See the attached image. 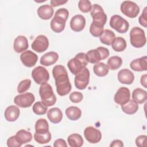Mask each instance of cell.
Listing matches in <instances>:
<instances>
[{
	"instance_id": "1",
	"label": "cell",
	"mask_w": 147,
	"mask_h": 147,
	"mask_svg": "<svg viewBox=\"0 0 147 147\" xmlns=\"http://www.w3.org/2000/svg\"><path fill=\"white\" fill-rule=\"evenodd\" d=\"M52 75L55 80L57 94L60 96L67 95L71 90L68 72L62 65H56L52 69Z\"/></svg>"
},
{
	"instance_id": "2",
	"label": "cell",
	"mask_w": 147,
	"mask_h": 147,
	"mask_svg": "<svg viewBox=\"0 0 147 147\" xmlns=\"http://www.w3.org/2000/svg\"><path fill=\"white\" fill-rule=\"evenodd\" d=\"M69 12L65 8L59 9L51 20L50 25L52 30L56 33H61L65 28V22L68 19Z\"/></svg>"
},
{
	"instance_id": "3",
	"label": "cell",
	"mask_w": 147,
	"mask_h": 147,
	"mask_svg": "<svg viewBox=\"0 0 147 147\" xmlns=\"http://www.w3.org/2000/svg\"><path fill=\"white\" fill-rule=\"evenodd\" d=\"M88 63L86 53L81 52L78 53L75 57L69 60L67 63V66L71 72L75 75L85 68Z\"/></svg>"
},
{
	"instance_id": "4",
	"label": "cell",
	"mask_w": 147,
	"mask_h": 147,
	"mask_svg": "<svg viewBox=\"0 0 147 147\" xmlns=\"http://www.w3.org/2000/svg\"><path fill=\"white\" fill-rule=\"evenodd\" d=\"M39 94L41 102L47 107L53 106L56 102V97L53 89L48 83L41 84L39 88Z\"/></svg>"
},
{
	"instance_id": "5",
	"label": "cell",
	"mask_w": 147,
	"mask_h": 147,
	"mask_svg": "<svg viewBox=\"0 0 147 147\" xmlns=\"http://www.w3.org/2000/svg\"><path fill=\"white\" fill-rule=\"evenodd\" d=\"M91 16L92 18V22L98 26L103 27L106 24L107 17L103 8L98 4H94L90 10Z\"/></svg>"
},
{
	"instance_id": "6",
	"label": "cell",
	"mask_w": 147,
	"mask_h": 147,
	"mask_svg": "<svg viewBox=\"0 0 147 147\" xmlns=\"http://www.w3.org/2000/svg\"><path fill=\"white\" fill-rule=\"evenodd\" d=\"M109 54V51L107 48L99 47L96 49L88 51L86 53V57L88 62L92 64H96L100 60L107 59Z\"/></svg>"
},
{
	"instance_id": "7",
	"label": "cell",
	"mask_w": 147,
	"mask_h": 147,
	"mask_svg": "<svg viewBox=\"0 0 147 147\" xmlns=\"http://www.w3.org/2000/svg\"><path fill=\"white\" fill-rule=\"evenodd\" d=\"M130 41L132 46L135 48L144 47L146 41L145 32L139 27H134L130 32Z\"/></svg>"
},
{
	"instance_id": "8",
	"label": "cell",
	"mask_w": 147,
	"mask_h": 147,
	"mask_svg": "<svg viewBox=\"0 0 147 147\" xmlns=\"http://www.w3.org/2000/svg\"><path fill=\"white\" fill-rule=\"evenodd\" d=\"M110 26L118 33H125L129 29V24L121 16L115 14L110 18Z\"/></svg>"
},
{
	"instance_id": "9",
	"label": "cell",
	"mask_w": 147,
	"mask_h": 147,
	"mask_svg": "<svg viewBox=\"0 0 147 147\" xmlns=\"http://www.w3.org/2000/svg\"><path fill=\"white\" fill-rule=\"evenodd\" d=\"M121 11L129 18L136 17L140 13V7L136 3L130 1H123L121 5Z\"/></svg>"
},
{
	"instance_id": "10",
	"label": "cell",
	"mask_w": 147,
	"mask_h": 147,
	"mask_svg": "<svg viewBox=\"0 0 147 147\" xmlns=\"http://www.w3.org/2000/svg\"><path fill=\"white\" fill-rule=\"evenodd\" d=\"M90 81V71L86 67L84 68L80 72L75 75L74 82L75 87L79 90L85 89Z\"/></svg>"
},
{
	"instance_id": "11",
	"label": "cell",
	"mask_w": 147,
	"mask_h": 147,
	"mask_svg": "<svg viewBox=\"0 0 147 147\" xmlns=\"http://www.w3.org/2000/svg\"><path fill=\"white\" fill-rule=\"evenodd\" d=\"M32 76L38 84L47 83L49 79V74L47 69L41 66L35 67L32 72Z\"/></svg>"
},
{
	"instance_id": "12",
	"label": "cell",
	"mask_w": 147,
	"mask_h": 147,
	"mask_svg": "<svg viewBox=\"0 0 147 147\" xmlns=\"http://www.w3.org/2000/svg\"><path fill=\"white\" fill-rule=\"evenodd\" d=\"M34 100L35 98L32 93L26 92L17 95L14 99V102L20 107L27 108L32 105Z\"/></svg>"
},
{
	"instance_id": "13",
	"label": "cell",
	"mask_w": 147,
	"mask_h": 147,
	"mask_svg": "<svg viewBox=\"0 0 147 147\" xmlns=\"http://www.w3.org/2000/svg\"><path fill=\"white\" fill-rule=\"evenodd\" d=\"M84 136L87 141L91 144L98 143L102 138L100 131L92 126H88L85 129Z\"/></svg>"
},
{
	"instance_id": "14",
	"label": "cell",
	"mask_w": 147,
	"mask_h": 147,
	"mask_svg": "<svg viewBox=\"0 0 147 147\" xmlns=\"http://www.w3.org/2000/svg\"><path fill=\"white\" fill-rule=\"evenodd\" d=\"M49 46L48 38L44 35L38 36L32 44V48L33 51L41 53L45 51Z\"/></svg>"
},
{
	"instance_id": "15",
	"label": "cell",
	"mask_w": 147,
	"mask_h": 147,
	"mask_svg": "<svg viewBox=\"0 0 147 147\" xmlns=\"http://www.w3.org/2000/svg\"><path fill=\"white\" fill-rule=\"evenodd\" d=\"M130 98V92L129 88L125 87H120L114 95V101L119 105H123L129 102Z\"/></svg>"
},
{
	"instance_id": "16",
	"label": "cell",
	"mask_w": 147,
	"mask_h": 147,
	"mask_svg": "<svg viewBox=\"0 0 147 147\" xmlns=\"http://www.w3.org/2000/svg\"><path fill=\"white\" fill-rule=\"evenodd\" d=\"M20 60L22 64L28 67H32L35 65L37 60V55L30 50L23 52L20 55Z\"/></svg>"
},
{
	"instance_id": "17",
	"label": "cell",
	"mask_w": 147,
	"mask_h": 147,
	"mask_svg": "<svg viewBox=\"0 0 147 147\" xmlns=\"http://www.w3.org/2000/svg\"><path fill=\"white\" fill-rule=\"evenodd\" d=\"M86 19L84 16L81 14L74 16L70 21V27L71 29L75 32H80L85 27Z\"/></svg>"
},
{
	"instance_id": "18",
	"label": "cell",
	"mask_w": 147,
	"mask_h": 147,
	"mask_svg": "<svg viewBox=\"0 0 147 147\" xmlns=\"http://www.w3.org/2000/svg\"><path fill=\"white\" fill-rule=\"evenodd\" d=\"M117 76L119 82L122 84H131L134 80V74L127 68L120 70L118 73Z\"/></svg>"
},
{
	"instance_id": "19",
	"label": "cell",
	"mask_w": 147,
	"mask_h": 147,
	"mask_svg": "<svg viewBox=\"0 0 147 147\" xmlns=\"http://www.w3.org/2000/svg\"><path fill=\"white\" fill-rule=\"evenodd\" d=\"M28 47V41L24 36H18L15 38L13 43V48L17 53L24 52Z\"/></svg>"
},
{
	"instance_id": "20",
	"label": "cell",
	"mask_w": 147,
	"mask_h": 147,
	"mask_svg": "<svg viewBox=\"0 0 147 147\" xmlns=\"http://www.w3.org/2000/svg\"><path fill=\"white\" fill-rule=\"evenodd\" d=\"M20 110L19 108L14 105L8 106L5 110L4 115L5 119L9 122H14L16 121L20 116Z\"/></svg>"
},
{
	"instance_id": "21",
	"label": "cell",
	"mask_w": 147,
	"mask_h": 147,
	"mask_svg": "<svg viewBox=\"0 0 147 147\" xmlns=\"http://www.w3.org/2000/svg\"><path fill=\"white\" fill-rule=\"evenodd\" d=\"M59 59L58 54L55 52H49L42 56L40 59V63L45 66H49L54 64Z\"/></svg>"
},
{
	"instance_id": "22",
	"label": "cell",
	"mask_w": 147,
	"mask_h": 147,
	"mask_svg": "<svg viewBox=\"0 0 147 147\" xmlns=\"http://www.w3.org/2000/svg\"><path fill=\"white\" fill-rule=\"evenodd\" d=\"M147 57L146 56L133 60L130 64V68L135 71H144L147 70Z\"/></svg>"
},
{
	"instance_id": "23",
	"label": "cell",
	"mask_w": 147,
	"mask_h": 147,
	"mask_svg": "<svg viewBox=\"0 0 147 147\" xmlns=\"http://www.w3.org/2000/svg\"><path fill=\"white\" fill-rule=\"evenodd\" d=\"M53 9L49 5L40 6L37 9V14L39 17L42 20H49L53 14Z\"/></svg>"
},
{
	"instance_id": "24",
	"label": "cell",
	"mask_w": 147,
	"mask_h": 147,
	"mask_svg": "<svg viewBox=\"0 0 147 147\" xmlns=\"http://www.w3.org/2000/svg\"><path fill=\"white\" fill-rule=\"evenodd\" d=\"M47 117L52 123H58L63 118V113L58 107H53L48 111Z\"/></svg>"
},
{
	"instance_id": "25",
	"label": "cell",
	"mask_w": 147,
	"mask_h": 147,
	"mask_svg": "<svg viewBox=\"0 0 147 147\" xmlns=\"http://www.w3.org/2000/svg\"><path fill=\"white\" fill-rule=\"evenodd\" d=\"M132 99L138 104L144 103L147 99L146 91L140 88L134 89L132 93Z\"/></svg>"
},
{
	"instance_id": "26",
	"label": "cell",
	"mask_w": 147,
	"mask_h": 147,
	"mask_svg": "<svg viewBox=\"0 0 147 147\" xmlns=\"http://www.w3.org/2000/svg\"><path fill=\"white\" fill-rule=\"evenodd\" d=\"M65 114L69 119L76 121L80 118L82 111L78 107L70 106L65 110Z\"/></svg>"
},
{
	"instance_id": "27",
	"label": "cell",
	"mask_w": 147,
	"mask_h": 147,
	"mask_svg": "<svg viewBox=\"0 0 147 147\" xmlns=\"http://www.w3.org/2000/svg\"><path fill=\"white\" fill-rule=\"evenodd\" d=\"M115 38V33L111 30L106 29L99 37V40L102 43L107 45H111L112 42Z\"/></svg>"
},
{
	"instance_id": "28",
	"label": "cell",
	"mask_w": 147,
	"mask_h": 147,
	"mask_svg": "<svg viewBox=\"0 0 147 147\" xmlns=\"http://www.w3.org/2000/svg\"><path fill=\"white\" fill-rule=\"evenodd\" d=\"M93 70L95 74L98 76L103 77L107 75L109 68L107 65L105 64L104 63L98 62L94 65Z\"/></svg>"
},
{
	"instance_id": "29",
	"label": "cell",
	"mask_w": 147,
	"mask_h": 147,
	"mask_svg": "<svg viewBox=\"0 0 147 147\" xmlns=\"http://www.w3.org/2000/svg\"><path fill=\"white\" fill-rule=\"evenodd\" d=\"M16 137L18 141L22 144L29 142L32 139V133L25 129L18 130L16 134Z\"/></svg>"
},
{
	"instance_id": "30",
	"label": "cell",
	"mask_w": 147,
	"mask_h": 147,
	"mask_svg": "<svg viewBox=\"0 0 147 147\" xmlns=\"http://www.w3.org/2000/svg\"><path fill=\"white\" fill-rule=\"evenodd\" d=\"M122 111L129 115H131L136 113L138 109V105L133 99L129 100L126 104L121 106Z\"/></svg>"
},
{
	"instance_id": "31",
	"label": "cell",
	"mask_w": 147,
	"mask_h": 147,
	"mask_svg": "<svg viewBox=\"0 0 147 147\" xmlns=\"http://www.w3.org/2000/svg\"><path fill=\"white\" fill-rule=\"evenodd\" d=\"M67 141L71 147H80L83 144L82 137L78 133H74L69 135L68 137Z\"/></svg>"
},
{
	"instance_id": "32",
	"label": "cell",
	"mask_w": 147,
	"mask_h": 147,
	"mask_svg": "<svg viewBox=\"0 0 147 147\" xmlns=\"http://www.w3.org/2000/svg\"><path fill=\"white\" fill-rule=\"evenodd\" d=\"M111 46L113 49L116 52H122L126 48V40L121 37H115V39L111 43Z\"/></svg>"
},
{
	"instance_id": "33",
	"label": "cell",
	"mask_w": 147,
	"mask_h": 147,
	"mask_svg": "<svg viewBox=\"0 0 147 147\" xmlns=\"http://www.w3.org/2000/svg\"><path fill=\"white\" fill-rule=\"evenodd\" d=\"M36 133L44 134L49 131V125L47 121L44 118L38 119L35 124Z\"/></svg>"
},
{
	"instance_id": "34",
	"label": "cell",
	"mask_w": 147,
	"mask_h": 147,
	"mask_svg": "<svg viewBox=\"0 0 147 147\" xmlns=\"http://www.w3.org/2000/svg\"><path fill=\"white\" fill-rule=\"evenodd\" d=\"M122 59L121 57L114 56L110 57L107 60V66L111 70H115L121 67Z\"/></svg>"
},
{
	"instance_id": "35",
	"label": "cell",
	"mask_w": 147,
	"mask_h": 147,
	"mask_svg": "<svg viewBox=\"0 0 147 147\" xmlns=\"http://www.w3.org/2000/svg\"><path fill=\"white\" fill-rule=\"evenodd\" d=\"M34 140L38 144H44L48 143L51 140V134L49 131L46 133L41 134L36 133L34 134Z\"/></svg>"
},
{
	"instance_id": "36",
	"label": "cell",
	"mask_w": 147,
	"mask_h": 147,
	"mask_svg": "<svg viewBox=\"0 0 147 147\" xmlns=\"http://www.w3.org/2000/svg\"><path fill=\"white\" fill-rule=\"evenodd\" d=\"M32 110L34 114L40 115H44L47 113L48 107L45 106L41 102H37L33 105Z\"/></svg>"
},
{
	"instance_id": "37",
	"label": "cell",
	"mask_w": 147,
	"mask_h": 147,
	"mask_svg": "<svg viewBox=\"0 0 147 147\" xmlns=\"http://www.w3.org/2000/svg\"><path fill=\"white\" fill-rule=\"evenodd\" d=\"M31 85V80L30 79H24L21 81L17 87V92L18 93H24L28 91Z\"/></svg>"
},
{
	"instance_id": "38",
	"label": "cell",
	"mask_w": 147,
	"mask_h": 147,
	"mask_svg": "<svg viewBox=\"0 0 147 147\" xmlns=\"http://www.w3.org/2000/svg\"><path fill=\"white\" fill-rule=\"evenodd\" d=\"M78 7L82 12L87 13L91 10L92 5L88 0H80L78 2Z\"/></svg>"
},
{
	"instance_id": "39",
	"label": "cell",
	"mask_w": 147,
	"mask_h": 147,
	"mask_svg": "<svg viewBox=\"0 0 147 147\" xmlns=\"http://www.w3.org/2000/svg\"><path fill=\"white\" fill-rule=\"evenodd\" d=\"M104 31L103 27H100L91 23L90 27V32L92 36L95 37H98L101 36Z\"/></svg>"
},
{
	"instance_id": "40",
	"label": "cell",
	"mask_w": 147,
	"mask_h": 147,
	"mask_svg": "<svg viewBox=\"0 0 147 147\" xmlns=\"http://www.w3.org/2000/svg\"><path fill=\"white\" fill-rule=\"evenodd\" d=\"M83 98V95L80 92L75 91L72 92L69 95V99L73 103H79L82 100Z\"/></svg>"
},
{
	"instance_id": "41",
	"label": "cell",
	"mask_w": 147,
	"mask_h": 147,
	"mask_svg": "<svg viewBox=\"0 0 147 147\" xmlns=\"http://www.w3.org/2000/svg\"><path fill=\"white\" fill-rule=\"evenodd\" d=\"M22 145V144L18 141L16 136L10 137L7 140V145L9 147H20Z\"/></svg>"
},
{
	"instance_id": "42",
	"label": "cell",
	"mask_w": 147,
	"mask_h": 147,
	"mask_svg": "<svg viewBox=\"0 0 147 147\" xmlns=\"http://www.w3.org/2000/svg\"><path fill=\"white\" fill-rule=\"evenodd\" d=\"M147 7H145L141 14L140 16L138 21L139 23L141 25L144 26V28L147 27V11H146Z\"/></svg>"
},
{
	"instance_id": "43",
	"label": "cell",
	"mask_w": 147,
	"mask_h": 147,
	"mask_svg": "<svg viewBox=\"0 0 147 147\" xmlns=\"http://www.w3.org/2000/svg\"><path fill=\"white\" fill-rule=\"evenodd\" d=\"M146 136L141 135L137 137L136 139V144L138 147L146 146Z\"/></svg>"
},
{
	"instance_id": "44",
	"label": "cell",
	"mask_w": 147,
	"mask_h": 147,
	"mask_svg": "<svg viewBox=\"0 0 147 147\" xmlns=\"http://www.w3.org/2000/svg\"><path fill=\"white\" fill-rule=\"evenodd\" d=\"M53 146L55 147H67V144L66 143V142L64 140L62 139V138H60V139H57L56 140L53 144Z\"/></svg>"
},
{
	"instance_id": "45",
	"label": "cell",
	"mask_w": 147,
	"mask_h": 147,
	"mask_svg": "<svg viewBox=\"0 0 147 147\" xmlns=\"http://www.w3.org/2000/svg\"><path fill=\"white\" fill-rule=\"evenodd\" d=\"M68 1H64V0H51L50 1L51 6L52 7H56L60 5H62L67 3Z\"/></svg>"
},
{
	"instance_id": "46",
	"label": "cell",
	"mask_w": 147,
	"mask_h": 147,
	"mask_svg": "<svg viewBox=\"0 0 147 147\" xmlns=\"http://www.w3.org/2000/svg\"><path fill=\"white\" fill-rule=\"evenodd\" d=\"M111 147H122L123 146V142L119 140H115L113 141L110 145Z\"/></svg>"
},
{
	"instance_id": "47",
	"label": "cell",
	"mask_w": 147,
	"mask_h": 147,
	"mask_svg": "<svg viewBox=\"0 0 147 147\" xmlns=\"http://www.w3.org/2000/svg\"><path fill=\"white\" fill-rule=\"evenodd\" d=\"M146 77H147V75L145 74L144 75H142L141 78V84L142 86H144L145 88H147L146 86Z\"/></svg>"
}]
</instances>
